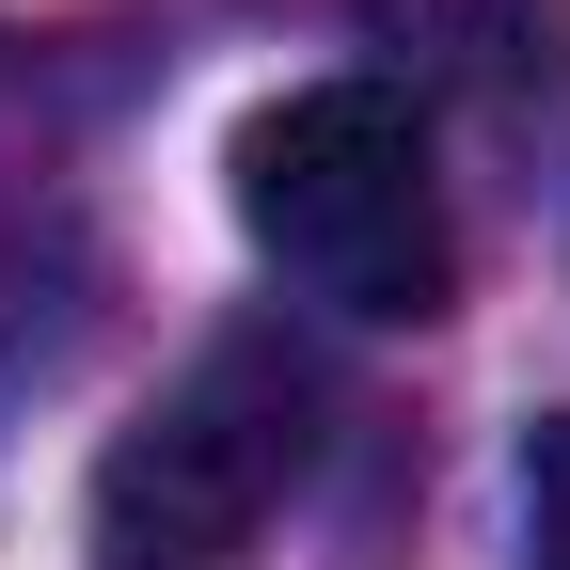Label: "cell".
Listing matches in <instances>:
<instances>
[{
    "instance_id": "cell-1",
    "label": "cell",
    "mask_w": 570,
    "mask_h": 570,
    "mask_svg": "<svg viewBox=\"0 0 570 570\" xmlns=\"http://www.w3.org/2000/svg\"><path fill=\"white\" fill-rule=\"evenodd\" d=\"M238 238L302 285L317 317H365V333H428L460 302V223H444V175H428V127L396 80H302L238 127Z\"/></svg>"
},
{
    "instance_id": "cell-2",
    "label": "cell",
    "mask_w": 570,
    "mask_h": 570,
    "mask_svg": "<svg viewBox=\"0 0 570 570\" xmlns=\"http://www.w3.org/2000/svg\"><path fill=\"white\" fill-rule=\"evenodd\" d=\"M302 475H317V365L285 333H223L111 428L96 570H254Z\"/></svg>"
},
{
    "instance_id": "cell-3",
    "label": "cell",
    "mask_w": 570,
    "mask_h": 570,
    "mask_svg": "<svg viewBox=\"0 0 570 570\" xmlns=\"http://www.w3.org/2000/svg\"><path fill=\"white\" fill-rule=\"evenodd\" d=\"M523 570H570V412L523 428Z\"/></svg>"
}]
</instances>
